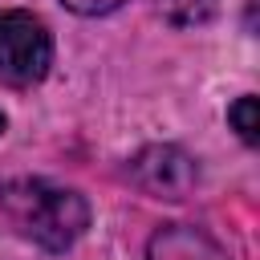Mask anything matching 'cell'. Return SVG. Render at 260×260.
Instances as JSON below:
<instances>
[{
  "instance_id": "cell-1",
  "label": "cell",
  "mask_w": 260,
  "mask_h": 260,
  "mask_svg": "<svg viewBox=\"0 0 260 260\" xmlns=\"http://www.w3.org/2000/svg\"><path fill=\"white\" fill-rule=\"evenodd\" d=\"M0 215L8 228L45 252H65L89 228V203L73 187H57L49 179H12L0 187Z\"/></svg>"
},
{
  "instance_id": "cell-2",
  "label": "cell",
  "mask_w": 260,
  "mask_h": 260,
  "mask_svg": "<svg viewBox=\"0 0 260 260\" xmlns=\"http://www.w3.org/2000/svg\"><path fill=\"white\" fill-rule=\"evenodd\" d=\"M53 65V37L32 12H0V81L4 85H37Z\"/></svg>"
},
{
  "instance_id": "cell-3",
  "label": "cell",
  "mask_w": 260,
  "mask_h": 260,
  "mask_svg": "<svg viewBox=\"0 0 260 260\" xmlns=\"http://www.w3.org/2000/svg\"><path fill=\"white\" fill-rule=\"evenodd\" d=\"M130 183L154 199H187L199 183V167L187 150L179 146H142L130 167H126Z\"/></svg>"
},
{
  "instance_id": "cell-4",
  "label": "cell",
  "mask_w": 260,
  "mask_h": 260,
  "mask_svg": "<svg viewBox=\"0 0 260 260\" xmlns=\"http://www.w3.org/2000/svg\"><path fill=\"white\" fill-rule=\"evenodd\" d=\"M146 260H232V256L211 232L195 223H167L150 236Z\"/></svg>"
},
{
  "instance_id": "cell-5",
  "label": "cell",
  "mask_w": 260,
  "mask_h": 260,
  "mask_svg": "<svg viewBox=\"0 0 260 260\" xmlns=\"http://www.w3.org/2000/svg\"><path fill=\"white\" fill-rule=\"evenodd\" d=\"M228 122L240 130V138H244V142H256V98H252V93L236 98V102H232V110H228Z\"/></svg>"
},
{
  "instance_id": "cell-6",
  "label": "cell",
  "mask_w": 260,
  "mask_h": 260,
  "mask_svg": "<svg viewBox=\"0 0 260 260\" xmlns=\"http://www.w3.org/2000/svg\"><path fill=\"white\" fill-rule=\"evenodd\" d=\"M69 12H77V16H106V12H114V8H122L126 0H61Z\"/></svg>"
},
{
  "instance_id": "cell-7",
  "label": "cell",
  "mask_w": 260,
  "mask_h": 260,
  "mask_svg": "<svg viewBox=\"0 0 260 260\" xmlns=\"http://www.w3.org/2000/svg\"><path fill=\"white\" fill-rule=\"evenodd\" d=\"M0 134H4V114H0Z\"/></svg>"
}]
</instances>
